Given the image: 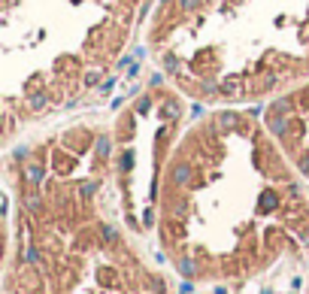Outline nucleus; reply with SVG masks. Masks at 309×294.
Returning <instances> with one entry per match:
<instances>
[{
  "label": "nucleus",
  "instance_id": "nucleus-1",
  "mask_svg": "<svg viewBox=\"0 0 309 294\" xmlns=\"http://www.w3.org/2000/svg\"><path fill=\"white\" fill-rule=\"evenodd\" d=\"M155 237L197 285H240L309 252V182L261 109L206 107L188 122L161 179Z\"/></svg>",
  "mask_w": 309,
  "mask_h": 294
},
{
  "label": "nucleus",
  "instance_id": "nucleus-2",
  "mask_svg": "<svg viewBox=\"0 0 309 294\" xmlns=\"http://www.w3.org/2000/svg\"><path fill=\"white\" fill-rule=\"evenodd\" d=\"M6 294H170L127 228L103 115H76L6 149Z\"/></svg>",
  "mask_w": 309,
  "mask_h": 294
},
{
  "label": "nucleus",
  "instance_id": "nucleus-3",
  "mask_svg": "<svg viewBox=\"0 0 309 294\" xmlns=\"http://www.w3.org/2000/svg\"><path fill=\"white\" fill-rule=\"evenodd\" d=\"M145 52L197 107H254L309 79V0H158Z\"/></svg>",
  "mask_w": 309,
  "mask_h": 294
},
{
  "label": "nucleus",
  "instance_id": "nucleus-4",
  "mask_svg": "<svg viewBox=\"0 0 309 294\" xmlns=\"http://www.w3.org/2000/svg\"><path fill=\"white\" fill-rule=\"evenodd\" d=\"M158 0H0V134L88 107L145 33Z\"/></svg>",
  "mask_w": 309,
  "mask_h": 294
},
{
  "label": "nucleus",
  "instance_id": "nucleus-5",
  "mask_svg": "<svg viewBox=\"0 0 309 294\" xmlns=\"http://www.w3.org/2000/svg\"><path fill=\"white\" fill-rule=\"evenodd\" d=\"M188 122L191 100L161 73L134 91L109 118L115 191L127 228L137 237L155 231L161 179Z\"/></svg>",
  "mask_w": 309,
  "mask_h": 294
},
{
  "label": "nucleus",
  "instance_id": "nucleus-6",
  "mask_svg": "<svg viewBox=\"0 0 309 294\" xmlns=\"http://www.w3.org/2000/svg\"><path fill=\"white\" fill-rule=\"evenodd\" d=\"M261 118L294 170L309 182V79L267 100Z\"/></svg>",
  "mask_w": 309,
  "mask_h": 294
},
{
  "label": "nucleus",
  "instance_id": "nucleus-7",
  "mask_svg": "<svg viewBox=\"0 0 309 294\" xmlns=\"http://www.w3.org/2000/svg\"><path fill=\"white\" fill-rule=\"evenodd\" d=\"M306 294H309V276H306Z\"/></svg>",
  "mask_w": 309,
  "mask_h": 294
}]
</instances>
